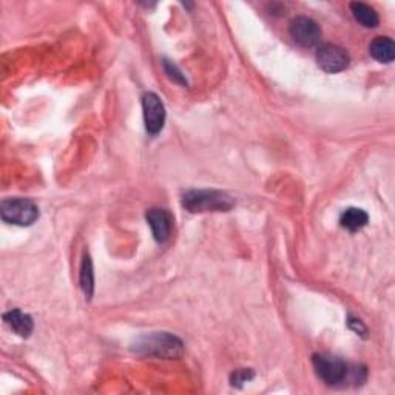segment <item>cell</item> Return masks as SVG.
Listing matches in <instances>:
<instances>
[{"label": "cell", "mask_w": 395, "mask_h": 395, "mask_svg": "<svg viewBox=\"0 0 395 395\" xmlns=\"http://www.w3.org/2000/svg\"><path fill=\"white\" fill-rule=\"evenodd\" d=\"M133 351L141 355L159 358H178L184 352V344L178 337L169 332H153L136 339Z\"/></svg>", "instance_id": "2"}, {"label": "cell", "mask_w": 395, "mask_h": 395, "mask_svg": "<svg viewBox=\"0 0 395 395\" xmlns=\"http://www.w3.org/2000/svg\"><path fill=\"white\" fill-rule=\"evenodd\" d=\"M233 206L232 196L221 190H190L182 196V207L190 214L228 212Z\"/></svg>", "instance_id": "1"}, {"label": "cell", "mask_w": 395, "mask_h": 395, "mask_svg": "<svg viewBox=\"0 0 395 395\" xmlns=\"http://www.w3.org/2000/svg\"><path fill=\"white\" fill-rule=\"evenodd\" d=\"M369 221V215H367L363 209L349 207L339 216V224L349 232H358Z\"/></svg>", "instance_id": "11"}, {"label": "cell", "mask_w": 395, "mask_h": 395, "mask_svg": "<svg viewBox=\"0 0 395 395\" xmlns=\"http://www.w3.org/2000/svg\"><path fill=\"white\" fill-rule=\"evenodd\" d=\"M290 36L298 45L305 48H312L321 41V30L315 21L300 16L290 22Z\"/></svg>", "instance_id": "7"}, {"label": "cell", "mask_w": 395, "mask_h": 395, "mask_svg": "<svg viewBox=\"0 0 395 395\" xmlns=\"http://www.w3.org/2000/svg\"><path fill=\"white\" fill-rule=\"evenodd\" d=\"M371 56L381 63H391L395 58V43L391 38L380 36L375 38L369 45Z\"/></svg>", "instance_id": "10"}, {"label": "cell", "mask_w": 395, "mask_h": 395, "mask_svg": "<svg viewBox=\"0 0 395 395\" xmlns=\"http://www.w3.org/2000/svg\"><path fill=\"white\" fill-rule=\"evenodd\" d=\"M164 70H165V73H167L170 79H173L174 82H179V84H182V85H187L186 78H184V75L179 71V68L174 65L173 62L164 60Z\"/></svg>", "instance_id": "14"}, {"label": "cell", "mask_w": 395, "mask_h": 395, "mask_svg": "<svg viewBox=\"0 0 395 395\" xmlns=\"http://www.w3.org/2000/svg\"><path fill=\"white\" fill-rule=\"evenodd\" d=\"M0 214L6 224L26 227L39 219V207L25 198L5 199L0 206Z\"/></svg>", "instance_id": "3"}, {"label": "cell", "mask_w": 395, "mask_h": 395, "mask_svg": "<svg viewBox=\"0 0 395 395\" xmlns=\"http://www.w3.org/2000/svg\"><path fill=\"white\" fill-rule=\"evenodd\" d=\"M349 327H351L352 330H355V332H357L358 335L366 337L367 329H366V326L363 325V321H362V320H357V318L349 317Z\"/></svg>", "instance_id": "16"}, {"label": "cell", "mask_w": 395, "mask_h": 395, "mask_svg": "<svg viewBox=\"0 0 395 395\" xmlns=\"http://www.w3.org/2000/svg\"><path fill=\"white\" fill-rule=\"evenodd\" d=\"M253 376H255V374H253L252 369H240V371H235L232 374L231 381H232L233 386H236V388H241L243 383L252 380Z\"/></svg>", "instance_id": "15"}, {"label": "cell", "mask_w": 395, "mask_h": 395, "mask_svg": "<svg viewBox=\"0 0 395 395\" xmlns=\"http://www.w3.org/2000/svg\"><path fill=\"white\" fill-rule=\"evenodd\" d=\"M312 363H314L320 380H323L326 384L334 386L346 380L349 367L342 358L326 354H315L314 358H312Z\"/></svg>", "instance_id": "4"}, {"label": "cell", "mask_w": 395, "mask_h": 395, "mask_svg": "<svg viewBox=\"0 0 395 395\" xmlns=\"http://www.w3.org/2000/svg\"><path fill=\"white\" fill-rule=\"evenodd\" d=\"M351 11L355 17L357 22H360L366 28H375L380 22V17L376 14L372 6L362 4V2H354L351 4Z\"/></svg>", "instance_id": "12"}, {"label": "cell", "mask_w": 395, "mask_h": 395, "mask_svg": "<svg viewBox=\"0 0 395 395\" xmlns=\"http://www.w3.org/2000/svg\"><path fill=\"white\" fill-rule=\"evenodd\" d=\"M4 318L6 321V325L10 326L17 335H21L23 338L31 335L34 329L33 318L28 314H23L21 309H13L10 312H6Z\"/></svg>", "instance_id": "9"}, {"label": "cell", "mask_w": 395, "mask_h": 395, "mask_svg": "<svg viewBox=\"0 0 395 395\" xmlns=\"http://www.w3.org/2000/svg\"><path fill=\"white\" fill-rule=\"evenodd\" d=\"M142 110L147 133L150 136L161 133L165 124V108L159 96L154 93H145L142 96Z\"/></svg>", "instance_id": "5"}, {"label": "cell", "mask_w": 395, "mask_h": 395, "mask_svg": "<svg viewBox=\"0 0 395 395\" xmlns=\"http://www.w3.org/2000/svg\"><path fill=\"white\" fill-rule=\"evenodd\" d=\"M80 288L84 290L85 297L91 300L95 290V273H93V264H91V258L88 255H84L80 265Z\"/></svg>", "instance_id": "13"}, {"label": "cell", "mask_w": 395, "mask_h": 395, "mask_svg": "<svg viewBox=\"0 0 395 395\" xmlns=\"http://www.w3.org/2000/svg\"><path fill=\"white\" fill-rule=\"evenodd\" d=\"M147 221H149L153 238L158 243H165L172 235L173 228V216L165 209H150L145 215Z\"/></svg>", "instance_id": "8"}, {"label": "cell", "mask_w": 395, "mask_h": 395, "mask_svg": "<svg viewBox=\"0 0 395 395\" xmlns=\"http://www.w3.org/2000/svg\"><path fill=\"white\" fill-rule=\"evenodd\" d=\"M349 54L334 43H325L317 50V62L326 73H339L349 67Z\"/></svg>", "instance_id": "6"}]
</instances>
